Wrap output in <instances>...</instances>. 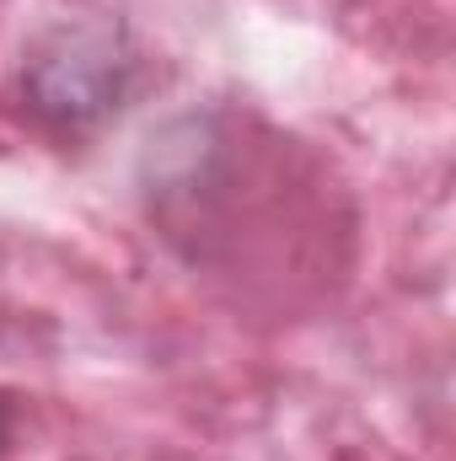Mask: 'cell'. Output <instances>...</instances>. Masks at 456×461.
<instances>
[{"label": "cell", "mask_w": 456, "mask_h": 461, "mask_svg": "<svg viewBox=\"0 0 456 461\" xmlns=\"http://www.w3.org/2000/svg\"><path fill=\"white\" fill-rule=\"evenodd\" d=\"M0 440H5V413H0Z\"/></svg>", "instance_id": "1"}]
</instances>
